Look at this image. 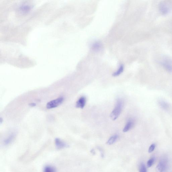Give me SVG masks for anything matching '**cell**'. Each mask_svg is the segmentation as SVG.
Instances as JSON below:
<instances>
[{
	"label": "cell",
	"mask_w": 172,
	"mask_h": 172,
	"mask_svg": "<svg viewBox=\"0 0 172 172\" xmlns=\"http://www.w3.org/2000/svg\"><path fill=\"white\" fill-rule=\"evenodd\" d=\"M123 102L121 99H118L117 101L116 105L111 113L110 117L113 121H115L119 116L123 110Z\"/></svg>",
	"instance_id": "obj_1"
},
{
	"label": "cell",
	"mask_w": 172,
	"mask_h": 172,
	"mask_svg": "<svg viewBox=\"0 0 172 172\" xmlns=\"http://www.w3.org/2000/svg\"><path fill=\"white\" fill-rule=\"evenodd\" d=\"M169 165V160L166 157H162L160 159L157 165V169L159 172H164L168 168Z\"/></svg>",
	"instance_id": "obj_2"
},
{
	"label": "cell",
	"mask_w": 172,
	"mask_h": 172,
	"mask_svg": "<svg viewBox=\"0 0 172 172\" xmlns=\"http://www.w3.org/2000/svg\"><path fill=\"white\" fill-rule=\"evenodd\" d=\"M159 9L162 14L165 15L168 14L171 10V4L168 2H161L159 4Z\"/></svg>",
	"instance_id": "obj_3"
},
{
	"label": "cell",
	"mask_w": 172,
	"mask_h": 172,
	"mask_svg": "<svg viewBox=\"0 0 172 172\" xmlns=\"http://www.w3.org/2000/svg\"><path fill=\"white\" fill-rule=\"evenodd\" d=\"M64 101V98L60 97L57 99L51 100L46 105L47 109H50L55 108L60 105Z\"/></svg>",
	"instance_id": "obj_4"
},
{
	"label": "cell",
	"mask_w": 172,
	"mask_h": 172,
	"mask_svg": "<svg viewBox=\"0 0 172 172\" xmlns=\"http://www.w3.org/2000/svg\"><path fill=\"white\" fill-rule=\"evenodd\" d=\"M163 66L167 71L172 72V60L169 58H165L161 62Z\"/></svg>",
	"instance_id": "obj_5"
},
{
	"label": "cell",
	"mask_w": 172,
	"mask_h": 172,
	"mask_svg": "<svg viewBox=\"0 0 172 172\" xmlns=\"http://www.w3.org/2000/svg\"><path fill=\"white\" fill-rule=\"evenodd\" d=\"M55 144L56 148L58 149L67 148L68 146L66 142L59 138H56L55 139Z\"/></svg>",
	"instance_id": "obj_6"
},
{
	"label": "cell",
	"mask_w": 172,
	"mask_h": 172,
	"mask_svg": "<svg viewBox=\"0 0 172 172\" xmlns=\"http://www.w3.org/2000/svg\"><path fill=\"white\" fill-rule=\"evenodd\" d=\"M87 101L86 97L82 96L78 99L76 104V107L77 108L83 109L85 107Z\"/></svg>",
	"instance_id": "obj_7"
},
{
	"label": "cell",
	"mask_w": 172,
	"mask_h": 172,
	"mask_svg": "<svg viewBox=\"0 0 172 172\" xmlns=\"http://www.w3.org/2000/svg\"><path fill=\"white\" fill-rule=\"evenodd\" d=\"M15 136L16 135L15 133H12V134L9 135L4 140V144L5 145L7 146L12 143L13 141V140L15 139Z\"/></svg>",
	"instance_id": "obj_8"
},
{
	"label": "cell",
	"mask_w": 172,
	"mask_h": 172,
	"mask_svg": "<svg viewBox=\"0 0 172 172\" xmlns=\"http://www.w3.org/2000/svg\"><path fill=\"white\" fill-rule=\"evenodd\" d=\"M134 121L132 119L129 120L123 129V132L124 133L128 132L132 128L134 125Z\"/></svg>",
	"instance_id": "obj_9"
},
{
	"label": "cell",
	"mask_w": 172,
	"mask_h": 172,
	"mask_svg": "<svg viewBox=\"0 0 172 172\" xmlns=\"http://www.w3.org/2000/svg\"><path fill=\"white\" fill-rule=\"evenodd\" d=\"M158 104H159L160 107L162 109L165 110L169 109V104L166 102L161 100H160L158 102Z\"/></svg>",
	"instance_id": "obj_10"
},
{
	"label": "cell",
	"mask_w": 172,
	"mask_h": 172,
	"mask_svg": "<svg viewBox=\"0 0 172 172\" xmlns=\"http://www.w3.org/2000/svg\"><path fill=\"white\" fill-rule=\"evenodd\" d=\"M102 47V45L100 42H96L94 43L92 46V49L93 50L98 51L100 50Z\"/></svg>",
	"instance_id": "obj_11"
},
{
	"label": "cell",
	"mask_w": 172,
	"mask_h": 172,
	"mask_svg": "<svg viewBox=\"0 0 172 172\" xmlns=\"http://www.w3.org/2000/svg\"><path fill=\"white\" fill-rule=\"evenodd\" d=\"M118 138V135H115L111 137L108 140L107 143L108 145H111L114 144L116 142Z\"/></svg>",
	"instance_id": "obj_12"
},
{
	"label": "cell",
	"mask_w": 172,
	"mask_h": 172,
	"mask_svg": "<svg viewBox=\"0 0 172 172\" xmlns=\"http://www.w3.org/2000/svg\"><path fill=\"white\" fill-rule=\"evenodd\" d=\"M124 69V66L121 64L120 66L116 72H114L113 74V76L114 77L118 76L121 75Z\"/></svg>",
	"instance_id": "obj_13"
},
{
	"label": "cell",
	"mask_w": 172,
	"mask_h": 172,
	"mask_svg": "<svg viewBox=\"0 0 172 172\" xmlns=\"http://www.w3.org/2000/svg\"><path fill=\"white\" fill-rule=\"evenodd\" d=\"M43 172H56L55 167L51 166H45Z\"/></svg>",
	"instance_id": "obj_14"
},
{
	"label": "cell",
	"mask_w": 172,
	"mask_h": 172,
	"mask_svg": "<svg viewBox=\"0 0 172 172\" xmlns=\"http://www.w3.org/2000/svg\"><path fill=\"white\" fill-rule=\"evenodd\" d=\"M139 171L140 172H147L146 167L143 163H141L140 164Z\"/></svg>",
	"instance_id": "obj_15"
},
{
	"label": "cell",
	"mask_w": 172,
	"mask_h": 172,
	"mask_svg": "<svg viewBox=\"0 0 172 172\" xmlns=\"http://www.w3.org/2000/svg\"><path fill=\"white\" fill-rule=\"evenodd\" d=\"M155 158L154 157H153L150 158L149 159L147 163V166L149 167H150L153 166L154 162H155Z\"/></svg>",
	"instance_id": "obj_16"
},
{
	"label": "cell",
	"mask_w": 172,
	"mask_h": 172,
	"mask_svg": "<svg viewBox=\"0 0 172 172\" xmlns=\"http://www.w3.org/2000/svg\"><path fill=\"white\" fill-rule=\"evenodd\" d=\"M156 147V145L154 144H152L150 146V147L149 148L148 152L149 153L152 152H153L155 150Z\"/></svg>",
	"instance_id": "obj_17"
},
{
	"label": "cell",
	"mask_w": 172,
	"mask_h": 172,
	"mask_svg": "<svg viewBox=\"0 0 172 172\" xmlns=\"http://www.w3.org/2000/svg\"><path fill=\"white\" fill-rule=\"evenodd\" d=\"M30 106H35V103H32L30 104Z\"/></svg>",
	"instance_id": "obj_18"
}]
</instances>
